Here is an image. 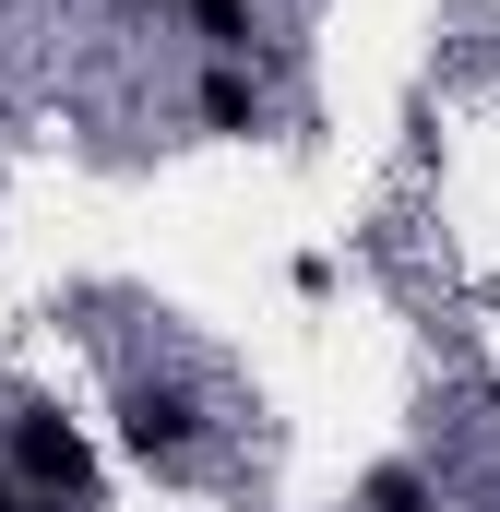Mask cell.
Listing matches in <instances>:
<instances>
[{
    "instance_id": "cell-2",
    "label": "cell",
    "mask_w": 500,
    "mask_h": 512,
    "mask_svg": "<svg viewBox=\"0 0 500 512\" xmlns=\"http://www.w3.org/2000/svg\"><path fill=\"white\" fill-rule=\"evenodd\" d=\"M120 441L143 453V465L179 477V465L203 453V393L179 382V370H131V382H120Z\"/></svg>"
},
{
    "instance_id": "cell-6",
    "label": "cell",
    "mask_w": 500,
    "mask_h": 512,
    "mask_svg": "<svg viewBox=\"0 0 500 512\" xmlns=\"http://www.w3.org/2000/svg\"><path fill=\"white\" fill-rule=\"evenodd\" d=\"M489 512H500V501H489Z\"/></svg>"
},
{
    "instance_id": "cell-1",
    "label": "cell",
    "mask_w": 500,
    "mask_h": 512,
    "mask_svg": "<svg viewBox=\"0 0 500 512\" xmlns=\"http://www.w3.org/2000/svg\"><path fill=\"white\" fill-rule=\"evenodd\" d=\"M12 477L36 512H96V453L60 405H12Z\"/></svg>"
},
{
    "instance_id": "cell-5",
    "label": "cell",
    "mask_w": 500,
    "mask_h": 512,
    "mask_svg": "<svg viewBox=\"0 0 500 512\" xmlns=\"http://www.w3.org/2000/svg\"><path fill=\"white\" fill-rule=\"evenodd\" d=\"M0 512H36V501H24V477H12V465H0Z\"/></svg>"
},
{
    "instance_id": "cell-4",
    "label": "cell",
    "mask_w": 500,
    "mask_h": 512,
    "mask_svg": "<svg viewBox=\"0 0 500 512\" xmlns=\"http://www.w3.org/2000/svg\"><path fill=\"white\" fill-rule=\"evenodd\" d=\"M358 501H370V512H441V477H429V465H370Z\"/></svg>"
},
{
    "instance_id": "cell-3",
    "label": "cell",
    "mask_w": 500,
    "mask_h": 512,
    "mask_svg": "<svg viewBox=\"0 0 500 512\" xmlns=\"http://www.w3.org/2000/svg\"><path fill=\"white\" fill-rule=\"evenodd\" d=\"M191 120L203 131H262L274 120V84H262L250 60H203V72H191Z\"/></svg>"
}]
</instances>
